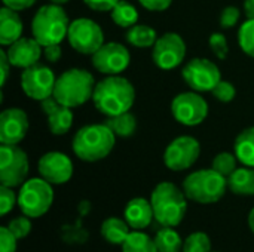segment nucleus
Listing matches in <instances>:
<instances>
[{"label":"nucleus","mask_w":254,"mask_h":252,"mask_svg":"<svg viewBox=\"0 0 254 252\" xmlns=\"http://www.w3.org/2000/svg\"><path fill=\"white\" fill-rule=\"evenodd\" d=\"M92 101L104 116H116L131 110L135 101V89L128 79L119 74L107 76L95 85Z\"/></svg>","instance_id":"1"},{"label":"nucleus","mask_w":254,"mask_h":252,"mask_svg":"<svg viewBox=\"0 0 254 252\" xmlns=\"http://www.w3.org/2000/svg\"><path fill=\"white\" fill-rule=\"evenodd\" d=\"M155 220L164 227L179 226L188 209V198L176 184L164 181L159 183L150 196Z\"/></svg>","instance_id":"2"},{"label":"nucleus","mask_w":254,"mask_h":252,"mask_svg":"<svg viewBox=\"0 0 254 252\" xmlns=\"http://www.w3.org/2000/svg\"><path fill=\"white\" fill-rule=\"evenodd\" d=\"M116 143V135L106 125H88L80 128L73 138L74 154L85 162H98L107 157Z\"/></svg>","instance_id":"3"},{"label":"nucleus","mask_w":254,"mask_h":252,"mask_svg":"<svg viewBox=\"0 0 254 252\" xmlns=\"http://www.w3.org/2000/svg\"><path fill=\"white\" fill-rule=\"evenodd\" d=\"M94 89L95 80L89 71L82 68H70L57 79L52 97L60 104L74 108L92 100Z\"/></svg>","instance_id":"4"},{"label":"nucleus","mask_w":254,"mask_h":252,"mask_svg":"<svg viewBox=\"0 0 254 252\" xmlns=\"http://www.w3.org/2000/svg\"><path fill=\"white\" fill-rule=\"evenodd\" d=\"M70 21L61 4H45L42 6L31 19V34L42 45L61 43L68 33Z\"/></svg>","instance_id":"5"},{"label":"nucleus","mask_w":254,"mask_h":252,"mask_svg":"<svg viewBox=\"0 0 254 252\" xmlns=\"http://www.w3.org/2000/svg\"><path fill=\"white\" fill-rule=\"evenodd\" d=\"M226 187L228 178L213 168L195 171L183 181V192L186 198L204 205L219 202L225 196Z\"/></svg>","instance_id":"6"},{"label":"nucleus","mask_w":254,"mask_h":252,"mask_svg":"<svg viewBox=\"0 0 254 252\" xmlns=\"http://www.w3.org/2000/svg\"><path fill=\"white\" fill-rule=\"evenodd\" d=\"M54 202V190L51 183L40 178L25 181L18 193V206L24 215L39 218L45 215Z\"/></svg>","instance_id":"7"},{"label":"nucleus","mask_w":254,"mask_h":252,"mask_svg":"<svg viewBox=\"0 0 254 252\" xmlns=\"http://www.w3.org/2000/svg\"><path fill=\"white\" fill-rule=\"evenodd\" d=\"M30 171L27 153L15 146H0V183L7 187H18L25 183Z\"/></svg>","instance_id":"8"},{"label":"nucleus","mask_w":254,"mask_h":252,"mask_svg":"<svg viewBox=\"0 0 254 252\" xmlns=\"http://www.w3.org/2000/svg\"><path fill=\"white\" fill-rule=\"evenodd\" d=\"M67 40L76 52L92 56L104 45V33L95 21L77 18L70 22Z\"/></svg>","instance_id":"9"},{"label":"nucleus","mask_w":254,"mask_h":252,"mask_svg":"<svg viewBox=\"0 0 254 252\" xmlns=\"http://www.w3.org/2000/svg\"><path fill=\"white\" fill-rule=\"evenodd\" d=\"M183 80L195 92H211L222 80L219 67L207 58H193L182 70Z\"/></svg>","instance_id":"10"},{"label":"nucleus","mask_w":254,"mask_h":252,"mask_svg":"<svg viewBox=\"0 0 254 252\" xmlns=\"http://www.w3.org/2000/svg\"><path fill=\"white\" fill-rule=\"evenodd\" d=\"M174 119L185 126L201 125L208 116V104L198 92H182L171 101Z\"/></svg>","instance_id":"11"},{"label":"nucleus","mask_w":254,"mask_h":252,"mask_svg":"<svg viewBox=\"0 0 254 252\" xmlns=\"http://www.w3.org/2000/svg\"><path fill=\"white\" fill-rule=\"evenodd\" d=\"M55 74L54 71L43 64H34L28 68H24L21 74V89L22 92L36 101H43L54 94L55 88Z\"/></svg>","instance_id":"12"},{"label":"nucleus","mask_w":254,"mask_h":252,"mask_svg":"<svg viewBox=\"0 0 254 252\" xmlns=\"http://www.w3.org/2000/svg\"><path fill=\"white\" fill-rule=\"evenodd\" d=\"M186 56V43L177 33H165L158 37L152 49V59L161 70L177 68Z\"/></svg>","instance_id":"13"},{"label":"nucleus","mask_w":254,"mask_h":252,"mask_svg":"<svg viewBox=\"0 0 254 252\" xmlns=\"http://www.w3.org/2000/svg\"><path fill=\"white\" fill-rule=\"evenodd\" d=\"M201 146L196 138L182 135L173 140L164 151V163L171 171H186L198 160Z\"/></svg>","instance_id":"14"},{"label":"nucleus","mask_w":254,"mask_h":252,"mask_svg":"<svg viewBox=\"0 0 254 252\" xmlns=\"http://www.w3.org/2000/svg\"><path fill=\"white\" fill-rule=\"evenodd\" d=\"M131 55L129 50L116 42L104 43L94 55L92 65L94 68L106 76H116L125 71L129 67Z\"/></svg>","instance_id":"15"},{"label":"nucleus","mask_w":254,"mask_h":252,"mask_svg":"<svg viewBox=\"0 0 254 252\" xmlns=\"http://www.w3.org/2000/svg\"><path fill=\"white\" fill-rule=\"evenodd\" d=\"M28 132V116L18 107L6 108L0 114V143L19 144Z\"/></svg>","instance_id":"16"},{"label":"nucleus","mask_w":254,"mask_h":252,"mask_svg":"<svg viewBox=\"0 0 254 252\" xmlns=\"http://www.w3.org/2000/svg\"><path fill=\"white\" fill-rule=\"evenodd\" d=\"M39 174L51 184H64L73 175V162L64 153L49 151L39 160Z\"/></svg>","instance_id":"17"},{"label":"nucleus","mask_w":254,"mask_h":252,"mask_svg":"<svg viewBox=\"0 0 254 252\" xmlns=\"http://www.w3.org/2000/svg\"><path fill=\"white\" fill-rule=\"evenodd\" d=\"M6 55L12 67L16 68H28L39 62L40 56H43V46L33 37H21L6 49Z\"/></svg>","instance_id":"18"},{"label":"nucleus","mask_w":254,"mask_h":252,"mask_svg":"<svg viewBox=\"0 0 254 252\" xmlns=\"http://www.w3.org/2000/svg\"><path fill=\"white\" fill-rule=\"evenodd\" d=\"M42 111L48 117L49 131L54 135H65L73 125V111L70 107L60 104L54 97L40 101Z\"/></svg>","instance_id":"19"},{"label":"nucleus","mask_w":254,"mask_h":252,"mask_svg":"<svg viewBox=\"0 0 254 252\" xmlns=\"http://www.w3.org/2000/svg\"><path fill=\"white\" fill-rule=\"evenodd\" d=\"M153 218L155 215L150 201H146L143 198H135L128 202L125 208V221L129 224V227L135 230L146 229Z\"/></svg>","instance_id":"20"},{"label":"nucleus","mask_w":254,"mask_h":252,"mask_svg":"<svg viewBox=\"0 0 254 252\" xmlns=\"http://www.w3.org/2000/svg\"><path fill=\"white\" fill-rule=\"evenodd\" d=\"M22 37V21L16 10L3 6L0 9V45L10 46Z\"/></svg>","instance_id":"21"},{"label":"nucleus","mask_w":254,"mask_h":252,"mask_svg":"<svg viewBox=\"0 0 254 252\" xmlns=\"http://www.w3.org/2000/svg\"><path fill=\"white\" fill-rule=\"evenodd\" d=\"M228 187L232 193L241 196L254 195V168H237V171L228 177Z\"/></svg>","instance_id":"22"},{"label":"nucleus","mask_w":254,"mask_h":252,"mask_svg":"<svg viewBox=\"0 0 254 252\" xmlns=\"http://www.w3.org/2000/svg\"><path fill=\"white\" fill-rule=\"evenodd\" d=\"M234 153L244 166L254 168V126L244 129L237 137Z\"/></svg>","instance_id":"23"},{"label":"nucleus","mask_w":254,"mask_h":252,"mask_svg":"<svg viewBox=\"0 0 254 252\" xmlns=\"http://www.w3.org/2000/svg\"><path fill=\"white\" fill-rule=\"evenodd\" d=\"M129 235V224L121 218L112 217L103 221L101 236L112 245H122Z\"/></svg>","instance_id":"24"},{"label":"nucleus","mask_w":254,"mask_h":252,"mask_svg":"<svg viewBox=\"0 0 254 252\" xmlns=\"http://www.w3.org/2000/svg\"><path fill=\"white\" fill-rule=\"evenodd\" d=\"M104 123L119 138L131 137V135H134V132L137 129V119L131 111H125V113H121L116 116H110L106 119Z\"/></svg>","instance_id":"25"},{"label":"nucleus","mask_w":254,"mask_h":252,"mask_svg":"<svg viewBox=\"0 0 254 252\" xmlns=\"http://www.w3.org/2000/svg\"><path fill=\"white\" fill-rule=\"evenodd\" d=\"M158 40L155 28L146 24H135L127 31V42L135 48H153Z\"/></svg>","instance_id":"26"},{"label":"nucleus","mask_w":254,"mask_h":252,"mask_svg":"<svg viewBox=\"0 0 254 252\" xmlns=\"http://www.w3.org/2000/svg\"><path fill=\"white\" fill-rule=\"evenodd\" d=\"M110 16L112 21L122 28H131L138 21L137 9L125 0H119L116 3V6L110 10Z\"/></svg>","instance_id":"27"},{"label":"nucleus","mask_w":254,"mask_h":252,"mask_svg":"<svg viewBox=\"0 0 254 252\" xmlns=\"http://www.w3.org/2000/svg\"><path fill=\"white\" fill-rule=\"evenodd\" d=\"M158 252H183V242L173 227H165L155 238Z\"/></svg>","instance_id":"28"},{"label":"nucleus","mask_w":254,"mask_h":252,"mask_svg":"<svg viewBox=\"0 0 254 252\" xmlns=\"http://www.w3.org/2000/svg\"><path fill=\"white\" fill-rule=\"evenodd\" d=\"M122 252H158V248L155 241H152L146 233L132 232L122 244Z\"/></svg>","instance_id":"29"},{"label":"nucleus","mask_w":254,"mask_h":252,"mask_svg":"<svg viewBox=\"0 0 254 252\" xmlns=\"http://www.w3.org/2000/svg\"><path fill=\"white\" fill-rule=\"evenodd\" d=\"M237 156L235 153H228V151H223V153H219L213 162H211V168L214 171H217L219 174H222L223 177H231L235 171H237Z\"/></svg>","instance_id":"30"},{"label":"nucleus","mask_w":254,"mask_h":252,"mask_svg":"<svg viewBox=\"0 0 254 252\" xmlns=\"http://www.w3.org/2000/svg\"><path fill=\"white\" fill-rule=\"evenodd\" d=\"M240 48L244 53L254 58V19H247L238 31Z\"/></svg>","instance_id":"31"},{"label":"nucleus","mask_w":254,"mask_h":252,"mask_svg":"<svg viewBox=\"0 0 254 252\" xmlns=\"http://www.w3.org/2000/svg\"><path fill=\"white\" fill-rule=\"evenodd\" d=\"M183 252H211L210 238L202 232L192 233L183 242Z\"/></svg>","instance_id":"32"},{"label":"nucleus","mask_w":254,"mask_h":252,"mask_svg":"<svg viewBox=\"0 0 254 252\" xmlns=\"http://www.w3.org/2000/svg\"><path fill=\"white\" fill-rule=\"evenodd\" d=\"M208 45L211 52L219 58V59H225L229 53V46H228V40L222 33H213L208 39Z\"/></svg>","instance_id":"33"},{"label":"nucleus","mask_w":254,"mask_h":252,"mask_svg":"<svg viewBox=\"0 0 254 252\" xmlns=\"http://www.w3.org/2000/svg\"><path fill=\"white\" fill-rule=\"evenodd\" d=\"M30 217L24 215V217H18V218H13L9 224H7V229L12 232V235L16 238V239H24L28 236V233L31 232V221L28 220Z\"/></svg>","instance_id":"34"},{"label":"nucleus","mask_w":254,"mask_h":252,"mask_svg":"<svg viewBox=\"0 0 254 252\" xmlns=\"http://www.w3.org/2000/svg\"><path fill=\"white\" fill-rule=\"evenodd\" d=\"M18 203V196H15L12 187L0 186V215L4 217Z\"/></svg>","instance_id":"35"},{"label":"nucleus","mask_w":254,"mask_h":252,"mask_svg":"<svg viewBox=\"0 0 254 252\" xmlns=\"http://www.w3.org/2000/svg\"><path fill=\"white\" fill-rule=\"evenodd\" d=\"M211 94L216 97V100H219L222 102H231L235 98V95H237V89H235V86L231 82L220 80L216 85V88L211 91Z\"/></svg>","instance_id":"36"},{"label":"nucleus","mask_w":254,"mask_h":252,"mask_svg":"<svg viewBox=\"0 0 254 252\" xmlns=\"http://www.w3.org/2000/svg\"><path fill=\"white\" fill-rule=\"evenodd\" d=\"M241 12L238 7L235 6H226L222 13H220V25L223 28H232L237 25V22L240 21Z\"/></svg>","instance_id":"37"},{"label":"nucleus","mask_w":254,"mask_h":252,"mask_svg":"<svg viewBox=\"0 0 254 252\" xmlns=\"http://www.w3.org/2000/svg\"><path fill=\"white\" fill-rule=\"evenodd\" d=\"M16 238L7 227H0V252L16 251Z\"/></svg>","instance_id":"38"},{"label":"nucleus","mask_w":254,"mask_h":252,"mask_svg":"<svg viewBox=\"0 0 254 252\" xmlns=\"http://www.w3.org/2000/svg\"><path fill=\"white\" fill-rule=\"evenodd\" d=\"M119 0H83V3L92 9V10H98V12H107V10H112L116 3Z\"/></svg>","instance_id":"39"},{"label":"nucleus","mask_w":254,"mask_h":252,"mask_svg":"<svg viewBox=\"0 0 254 252\" xmlns=\"http://www.w3.org/2000/svg\"><path fill=\"white\" fill-rule=\"evenodd\" d=\"M138 1L143 7H146L147 10H152V12L167 10L173 3V0H138Z\"/></svg>","instance_id":"40"},{"label":"nucleus","mask_w":254,"mask_h":252,"mask_svg":"<svg viewBox=\"0 0 254 252\" xmlns=\"http://www.w3.org/2000/svg\"><path fill=\"white\" fill-rule=\"evenodd\" d=\"M61 43H55V45H48L43 46V56L48 62H57L60 61V58L63 56V50H61Z\"/></svg>","instance_id":"41"},{"label":"nucleus","mask_w":254,"mask_h":252,"mask_svg":"<svg viewBox=\"0 0 254 252\" xmlns=\"http://www.w3.org/2000/svg\"><path fill=\"white\" fill-rule=\"evenodd\" d=\"M1 1H3V6L19 12V10H25L31 7L37 0H1Z\"/></svg>","instance_id":"42"},{"label":"nucleus","mask_w":254,"mask_h":252,"mask_svg":"<svg viewBox=\"0 0 254 252\" xmlns=\"http://www.w3.org/2000/svg\"><path fill=\"white\" fill-rule=\"evenodd\" d=\"M0 67H1V88H3L7 82V77H9V68L12 67L4 49L0 50Z\"/></svg>","instance_id":"43"},{"label":"nucleus","mask_w":254,"mask_h":252,"mask_svg":"<svg viewBox=\"0 0 254 252\" xmlns=\"http://www.w3.org/2000/svg\"><path fill=\"white\" fill-rule=\"evenodd\" d=\"M244 12H246L247 19H254V0L244 1Z\"/></svg>","instance_id":"44"},{"label":"nucleus","mask_w":254,"mask_h":252,"mask_svg":"<svg viewBox=\"0 0 254 252\" xmlns=\"http://www.w3.org/2000/svg\"><path fill=\"white\" fill-rule=\"evenodd\" d=\"M249 227H250V230L254 233V208L250 211V214H249Z\"/></svg>","instance_id":"45"},{"label":"nucleus","mask_w":254,"mask_h":252,"mask_svg":"<svg viewBox=\"0 0 254 252\" xmlns=\"http://www.w3.org/2000/svg\"><path fill=\"white\" fill-rule=\"evenodd\" d=\"M67 1H68V0H51V3H55V4H61V6H63V4H65Z\"/></svg>","instance_id":"46"}]
</instances>
